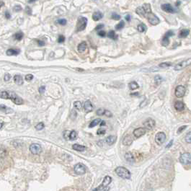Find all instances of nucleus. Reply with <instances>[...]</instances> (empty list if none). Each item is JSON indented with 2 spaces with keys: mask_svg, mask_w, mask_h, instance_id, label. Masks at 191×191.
I'll return each instance as SVG.
<instances>
[{
  "mask_svg": "<svg viewBox=\"0 0 191 191\" xmlns=\"http://www.w3.org/2000/svg\"><path fill=\"white\" fill-rule=\"evenodd\" d=\"M70 117H71V118H72V120H74V119L76 118V112L75 110H72V111Z\"/></svg>",
  "mask_w": 191,
  "mask_h": 191,
  "instance_id": "603ef678",
  "label": "nucleus"
},
{
  "mask_svg": "<svg viewBox=\"0 0 191 191\" xmlns=\"http://www.w3.org/2000/svg\"><path fill=\"white\" fill-rule=\"evenodd\" d=\"M166 140V135L164 132H159L156 134L155 136V141L156 143L161 146L164 143V142Z\"/></svg>",
  "mask_w": 191,
  "mask_h": 191,
  "instance_id": "6e6552de",
  "label": "nucleus"
},
{
  "mask_svg": "<svg viewBox=\"0 0 191 191\" xmlns=\"http://www.w3.org/2000/svg\"><path fill=\"white\" fill-rule=\"evenodd\" d=\"M146 132H147L146 128H136L133 131V133L134 136L136 138H140L141 136H143V135L146 133Z\"/></svg>",
  "mask_w": 191,
  "mask_h": 191,
  "instance_id": "2eb2a0df",
  "label": "nucleus"
},
{
  "mask_svg": "<svg viewBox=\"0 0 191 191\" xmlns=\"http://www.w3.org/2000/svg\"><path fill=\"white\" fill-rule=\"evenodd\" d=\"M33 79V75L32 74H27L26 76H25V80H27L28 82H30V81H31Z\"/></svg>",
  "mask_w": 191,
  "mask_h": 191,
  "instance_id": "49530a36",
  "label": "nucleus"
},
{
  "mask_svg": "<svg viewBox=\"0 0 191 191\" xmlns=\"http://www.w3.org/2000/svg\"><path fill=\"white\" fill-rule=\"evenodd\" d=\"M105 110L103 109V108H99L97 110L96 113L97 115H105Z\"/></svg>",
  "mask_w": 191,
  "mask_h": 191,
  "instance_id": "ea45409f",
  "label": "nucleus"
},
{
  "mask_svg": "<svg viewBox=\"0 0 191 191\" xmlns=\"http://www.w3.org/2000/svg\"><path fill=\"white\" fill-rule=\"evenodd\" d=\"M98 36H99L100 37H105V36H106V32H105V31H104V30H100V31H99L98 32Z\"/></svg>",
  "mask_w": 191,
  "mask_h": 191,
  "instance_id": "864d4df0",
  "label": "nucleus"
},
{
  "mask_svg": "<svg viewBox=\"0 0 191 191\" xmlns=\"http://www.w3.org/2000/svg\"><path fill=\"white\" fill-rule=\"evenodd\" d=\"M103 27H104V25H103V24H100V25H98L96 28H95V30H100V29H102V28H103Z\"/></svg>",
  "mask_w": 191,
  "mask_h": 191,
  "instance_id": "bf43d9fd",
  "label": "nucleus"
},
{
  "mask_svg": "<svg viewBox=\"0 0 191 191\" xmlns=\"http://www.w3.org/2000/svg\"><path fill=\"white\" fill-rule=\"evenodd\" d=\"M13 10L15 11V12H20V11L22 10V7L20 5H16V6L14 7Z\"/></svg>",
  "mask_w": 191,
  "mask_h": 191,
  "instance_id": "3c124183",
  "label": "nucleus"
},
{
  "mask_svg": "<svg viewBox=\"0 0 191 191\" xmlns=\"http://www.w3.org/2000/svg\"><path fill=\"white\" fill-rule=\"evenodd\" d=\"M37 42L38 43V45L40 46H45V42L43 41V40H37Z\"/></svg>",
  "mask_w": 191,
  "mask_h": 191,
  "instance_id": "13d9d810",
  "label": "nucleus"
},
{
  "mask_svg": "<svg viewBox=\"0 0 191 191\" xmlns=\"http://www.w3.org/2000/svg\"><path fill=\"white\" fill-rule=\"evenodd\" d=\"M111 17L113 18V20H118L120 19V16L119 15H117L116 13H113V14H112Z\"/></svg>",
  "mask_w": 191,
  "mask_h": 191,
  "instance_id": "c03bdc74",
  "label": "nucleus"
},
{
  "mask_svg": "<svg viewBox=\"0 0 191 191\" xmlns=\"http://www.w3.org/2000/svg\"><path fill=\"white\" fill-rule=\"evenodd\" d=\"M155 124H156V123H155V120H153L152 118H147V120H146L144 122H143V126L146 128H147L149 130H151L152 128H154L155 126Z\"/></svg>",
  "mask_w": 191,
  "mask_h": 191,
  "instance_id": "ddd939ff",
  "label": "nucleus"
},
{
  "mask_svg": "<svg viewBox=\"0 0 191 191\" xmlns=\"http://www.w3.org/2000/svg\"><path fill=\"white\" fill-rule=\"evenodd\" d=\"M87 24V19L84 17H80L79 18L77 21V24H76V32H80L84 30Z\"/></svg>",
  "mask_w": 191,
  "mask_h": 191,
  "instance_id": "20e7f679",
  "label": "nucleus"
},
{
  "mask_svg": "<svg viewBox=\"0 0 191 191\" xmlns=\"http://www.w3.org/2000/svg\"><path fill=\"white\" fill-rule=\"evenodd\" d=\"M44 127H45V125L43 123H39L38 124L36 125V128L37 131H40V130H43L44 128Z\"/></svg>",
  "mask_w": 191,
  "mask_h": 191,
  "instance_id": "58836bf2",
  "label": "nucleus"
},
{
  "mask_svg": "<svg viewBox=\"0 0 191 191\" xmlns=\"http://www.w3.org/2000/svg\"><path fill=\"white\" fill-rule=\"evenodd\" d=\"M99 125H100V126H105V125H106V123H105V121H104V120H101V122H100V123H99Z\"/></svg>",
  "mask_w": 191,
  "mask_h": 191,
  "instance_id": "680f3d73",
  "label": "nucleus"
},
{
  "mask_svg": "<svg viewBox=\"0 0 191 191\" xmlns=\"http://www.w3.org/2000/svg\"><path fill=\"white\" fill-rule=\"evenodd\" d=\"M190 31L188 30H186V29H183L180 32H179V38H185L188 36Z\"/></svg>",
  "mask_w": 191,
  "mask_h": 191,
  "instance_id": "c756f323",
  "label": "nucleus"
},
{
  "mask_svg": "<svg viewBox=\"0 0 191 191\" xmlns=\"http://www.w3.org/2000/svg\"><path fill=\"white\" fill-rule=\"evenodd\" d=\"M77 138V133L75 131H72L69 134V140L73 141Z\"/></svg>",
  "mask_w": 191,
  "mask_h": 191,
  "instance_id": "f704fd0d",
  "label": "nucleus"
},
{
  "mask_svg": "<svg viewBox=\"0 0 191 191\" xmlns=\"http://www.w3.org/2000/svg\"><path fill=\"white\" fill-rule=\"evenodd\" d=\"M133 138L130 135H127L123 139V144L124 146H130L133 143Z\"/></svg>",
  "mask_w": 191,
  "mask_h": 191,
  "instance_id": "a211bd4d",
  "label": "nucleus"
},
{
  "mask_svg": "<svg viewBox=\"0 0 191 191\" xmlns=\"http://www.w3.org/2000/svg\"><path fill=\"white\" fill-rule=\"evenodd\" d=\"M57 22H58V23H59V25H65L66 24L67 21H66V19H59V20L57 21Z\"/></svg>",
  "mask_w": 191,
  "mask_h": 191,
  "instance_id": "37998d69",
  "label": "nucleus"
},
{
  "mask_svg": "<svg viewBox=\"0 0 191 191\" xmlns=\"http://www.w3.org/2000/svg\"><path fill=\"white\" fill-rule=\"evenodd\" d=\"M101 122V119L100 118H97V119H95L94 120H92L91 123H90V124L89 125V128H93L97 125H99V123Z\"/></svg>",
  "mask_w": 191,
  "mask_h": 191,
  "instance_id": "cd10ccee",
  "label": "nucleus"
},
{
  "mask_svg": "<svg viewBox=\"0 0 191 191\" xmlns=\"http://www.w3.org/2000/svg\"><path fill=\"white\" fill-rule=\"evenodd\" d=\"M185 87L184 86H182V85H179L176 87L175 89V96L177 97H183L185 94Z\"/></svg>",
  "mask_w": 191,
  "mask_h": 191,
  "instance_id": "f8f14e48",
  "label": "nucleus"
},
{
  "mask_svg": "<svg viewBox=\"0 0 191 191\" xmlns=\"http://www.w3.org/2000/svg\"><path fill=\"white\" fill-rule=\"evenodd\" d=\"M179 161L183 164H191V154L190 153H183L180 155Z\"/></svg>",
  "mask_w": 191,
  "mask_h": 191,
  "instance_id": "0eeeda50",
  "label": "nucleus"
},
{
  "mask_svg": "<svg viewBox=\"0 0 191 191\" xmlns=\"http://www.w3.org/2000/svg\"><path fill=\"white\" fill-rule=\"evenodd\" d=\"M162 81H163V79H162V77L161 76H159V75L155 76V77H154V82H155V84L156 85L160 84L162 82Z\"/></svg>",
  "mask_w": 191,
  "mask_h": 191,
  "instance_id": "7c9ffc66",
  "label": "nucleus"
},
{
  "mask_svg": "<svg viewBox=\"0 0 191 191\" xmlns=\"http://www.w3.org/2000/svg\"><path fill=\"white\" fill-rule=\"evenodd\" d=\"M30 151L33 154H39L42 152V147L39 143H32L30 146Z\"/></svg>",
  "mask_w": 191,
  "mask_h": 191,
  "instance_id": "9d476101",
  "label": "nucleus"
},
{
  "mask_svg": "<svg viewBox=\"0 0 191 191\" xmlns=\"http://www.w3.org/2000/svg\"><path fill=\"white\" fill-rule=\"evenodd\" d=\"M115 173L121 178L128 179L131 178V172L126 169V168L123 167H118L115 170Z\"/></svg>",
  "mask_w": 191,
  "mask_h": 191,
  "instance_id": "f03ea898",
  "label": "nucleus"
},
{
  "mask_svg": "<svg viewBox=\"0 0 191 191\" xmlns=\"http://www.w3.org/2000/svg\"><path fill=\"white\" fill-rule=\"evenodd\" d=\"M175 108L177 111H183L185 108V105L183 102L180 101H177L175 103Z\"/></svg>",
  "mask_w": 191,
  "mask_h": 191,
  "instance_id": "aec40b11",
  "label": "nucleus"
},
{
  "mask_svg": "<svg viewBox=\"0 0 191 191\" xmlns=\"http://www.w3.org/2000/svg\"><path fill=\"white\" fill-rule=\"evenodd\" d=\"M124 26H125V22H123V21H120L118 25H115V29L118 30H120Z\"/></svg>",
  "mask_w": 191,
  "mask_h": 191,
  "instance_id": "4c0bfd02",
  "label": "nucleus"
},
{
  "mask_svg": "<svg viewBox=\"0 0 191 191\" xmlns=\"http://www.w3.org/2000/svg\"><path fill=\"white\" fill-rule=\"evenodd\" d=\"M137 28H138V30L140 32H145L146 30H147V26H146V25L143 24V23H140L138 25Z\"/></svg>",
  "mask_w": 191,
  "mask_h": 191,
  "instance_id": "473e14b6",
  "label": "nucleus"
},
{
  "mask_svg": "<svg viewBox=\"0 0 191 191\" xmlns=\"http://www.w3.org/2000/svg\"><path fill=\"white\" fill-rule=\"evenodd\" d=\"M0 97L2 99H9L16 105H22L23 104V100L19 97L14 92H8V91H2L0 92Z\"/></svg>",
  "mask_w": 191,
  "mask_h": 191,
  "instance_id": "f257e3e1",
  "label": "nucleus"
},
{
  "mask_svg": "<svg viewBox=\"0 0 191 191\" xmlns=\"http://www.w3.org/2000/svg\"><path fill=\"white\" fill-rule=\"evenodd\" d=\"M4 4V3L3 2H0V9H1V7Z\"/></svg>",
  "mask_w": 191,
  "mask_h": 191,
  "instance_id": "69168bd1",
  "label": "nucleus"
},
{
  "mask_svg": "<svg viewBox=\"0 0 191 191\" xmlns=\"http://www.w3.org/2000/svg\"><path fill=\"white\" fill-rule=\"evenodd\" d=\"M103 13L101 12H99V11L94 12V14L92 15V19L95 21H98V20H101V19L103 18Z\"/></svg>",
  "mask_w": 191,
  "mask_h": 191,
  "instance_id": "4be33fe9",
  "label": "nucleus"
},
{
  "mask_svg": "<svg viewBox=\"0 0 191 191\" xmlns=\"http://www.w3.org/2000/svg\"><path fill=\"white\" fill-rule=\"evenodd\" d=\"M173 34H174V33H173V32L172 30H170V31H168V32H167L165 33V35H164V36L162 38V42H161L162 46H167L168 45H169V43H170V39L169 38H170V36H172Z\"/></svg>",
  "mask_w": 191,
  "mask_h": 191,
  "instance_id": "9b49d317",
  "label": "nucleus"
},
{
  "mask_svg": "<svg viewBox=\"0 0 191 191\" xmlns=\"http://www.w3.org/2000/svg\"><path fill=\"white\" fill-rule=\"evenodd\" d=\"M65 40V37L62 35H60L59 36V38H58V43H64Z\"/></svg>",
  "mask_w": 191,
  "mask_h": 191,
  "instance_id": "de8ad7c7",
  "label": "nucleus"
},
{
  "mask_svg": "<svg viewBox=\"0 0 191 191\" xmlns=\"http://www.w3.org/2000/svg\"><path fill=\"white\" fill-rule=\"evenodd\" d=\"M112 181V178L110 176H106L105 177V178L103 179V183L101 184L99 187H96L95 189L93 190V191H108L109 190V187H107V185L111 183Z\"/></svg>",
  "mask_w": 191,
  "mask_h": 191,
  "instance_id": "7ed1b4c3",
  "label": "nucleus"
},
{
  "mask_svg": "<svg viewBox=\"0 0 191 191\" xmlns=\"http://www.w3.org/2000/svg\"><path fill=\"white\" fill-rule=\"evenodd\" d=\"M147 20L149 21V22L150 24H151L152 25H156L157 24L159 23V19L156 16V15H154V13H149L147 15Z\"/></svg>",
  "mask_w": 191,
  "mask_h": 191,
  "instance_id": "1a4fd4ad",
  "label": "nucleus"
},
{
  "mask_svg": "<svg viewBox=\"0 0 191 191\" xmlns=\"http://www.w3.org/2000/svg\"><path fill=\"white\" fill-rule=\"evenodd\" d=\"M107 36H108L109 38H111V39H113V40H117L118 39V35L115 34V32L114 30H110L108 32Z\"/></svg>",
  "mask_w": 191,
  "mask_h": 191,
  "instance_id": "c85d7f7f",
  "label": "nucleus"
},
{
  "mask_svg": "<svg viewBox=\"0 0 191 191\" xmlns=\"http://www.w3.org/2000/svg\"><path fill=\"white\" fill-rule=\"evenodd\" d=\"M136 12L139 15H141V16H146L147 15V14H146L145 12V11L143 8V7H139L136 9Z\"/></svg>",
  "mask_w": 191,
  "mask_h": 191,
  "instance_id": "bb28decb",
  "label": "nucleus"
},
{
  "mask_svg": "<svg viewBox=\"0 0 191 191\" xmlns=\"http://www.w3.org/2000/svg\"><path fill=\"white\" fill-rule=\"evenodd\" d=\"M185 141L186 142L189 143H191V131L189 132L185 136Z\"/></svg>",
  "mask_w": 191,
  "mask_h": 191,
  "instance_id": "a19ab883",
  "label": "nucleus"
},
{
  "mask_svg": "<svg viewBox=\"0 0 191 191\" xmlns=\"http://www.w3.org/2000/svg\"><path fill=\"white\" fill-rule=\"evenodd\" d=\"M70 132L69 131H65L64 132V137L65 139L66 140H69V134H70Z\"/></svg>",
  "mask_w": 191,
  "mask_h": 191,
  "instance_id": "79ce46f5",
  "label": "nucleus"
},
{
  "mask_svg": "<svg viewBox=\"0 0 191 191\" xmlns=\"http://www.w3.org/2000/svg\"><path fill=\"white\" fill-rule=\"evenodd\" d=\"M11 79V75L9 74H5V75H4V81L5 82H8V81H9V80Z\"/></svg>",
  "mask_w": 191,
  "mask_h": 191,
  "instance_id": "8fccbe9b",
  "label": "nucleus"
},
{
  "mask_svg": "<svg viewBox=\"0 0 191 191\" xmlns=\"http://www.w3.org/2000/svg\"><path fill=\"white\" fill-rule=\"evenodd\" d=\"M116 140H117V136H113V135H112V136H107L106 138L105 142H106V143L107 145L111 146V145H113V144H114L115 143Z\"/></svg>",
  "mask_w": 191,
  "mask_h": 191,
  "instance_id": "f3484780",
  "label": "nucleus"
},
{
  "mask_svg": "<svg viewBox=\"0 0 191 191\" xmlns=\"http://www.w3.org/2000/svg\"><path fill=\"white\" fill-rule=\"evenodd\" d=\"M14 81L17 85H22L23 84V79L21 75L17 74L14 76Z\"/></svg>",
  "mask_w": 191,
  "mask_h": 191,
  "instance_id": "412c9836",
  "label": "nucleus"
},
{
  "mask_svg": "<svg viewBox=\"0 0 191 191\" xmlns=\"http://www.w3.org/2000/svg\"><path fill=\"white\" fill-rule=\"evenodd\" d=\"M4 126V123H0V128H2V126Z\"/></svg>",
  "mask_w": 191,
  "mask_h": 191,
  "instance_id": "774afa93",
  "label": "nucleus"
},
{
  "mask_svg": "<svg viewBox=\"0 0 191 191\" xmlns=\"http://www.w3.org/2000/svg\"><path fill=\"white\" fill-rule=\"evenodd\" d=\"M172 65V63L170 62H163V63H161L159 66L160 68H163V69H166V68H168V67L171 66Z\"/></svg>",
  "mask_w": 191,
  "mask_h": 191,
  "instance_id": "c9c22d12",
  "label": "nucleus"
},
{
  "mask_svg": "<svg viewBox=\"0 0 191 191\" xmlns=\"http://www.w3.org/2000/svg\"><path fill=\"white\" fill-rule=\"evenodd\" d=\"M105 115H106L107 117H111L112 115V113H111V112H110L109 110H105Z\"/></svg>",
  "mask_w": 191,
  "mask_h": 191,
  "instance_id": "6e6d98bb",
  "label": "nucleus"
},
{
  "mask_svg": "<svg viewBox=\"0 0 191 191\" xmlns=\"http://www.w3.org/2000/svg\"><path fill=\"white\" fill-rule=\"evenodd\" d=\"M25 12H26V13L28 14V15H32V9H31V8L30 7H25Z\"/></svg>",
  "mask_w": 191,
  "mask_h": 191,
  "instance_id": "09e8293b",
  "label": "nucleus"
},
{
  "mask_svg": "<svg viewBox=\"0 0 191 191\" xmlns=\"http://www.w3.org/2000/svg\"><path fill=\"white\" fill-rule=\"evenodd\" d=\"M190 65H191V58H189L186 60H184L181 62L178 63L177 64H176L174 67V69L176 71H179L186 68V67L189 66Z\"/></svg>",
  "mask_w": 191,
  "mask_h": 191,
  "instance_id": "39448f33",
  "label": "nucleus"
},
{
  "mask_svg": "<svg viewBox=\"0 0 191 191\" xmlns=\"http://www.w3.org/2000/svg\"><path fill=\"white\" fill-rule=\"evenodd\" d=\"M172 143H173V141H172V140H171V141H170V142L169 143H168V144L167 145L166 148H169V147H171V145L172 144Z\"/></svg>",
  "mask_w": 191,
  "mask_h": 191,
  "instance_id": "e2e57ef3",
  "label": "nucleus"
},
{
  "mask_svg": "<svg viewBox=\"0 0 191 191\" xmlns=\"http://www.w3.org/2000/svg\"><path fill=\"white\" fill-rule=\"evenodd\" d=\"M36 1H37V0H28V2L29 3H32V2H34Z\"/></svg>",
  "mask_w": 191,
  "mask_h": 191,
  "instance_id": "338daca9",
  "label": "nucleus"
},
{
  "mask_svg": "<svg viewBox=\"0 0 191 191\" xmlns=\"http://www.w3.org/2000/svg\"><path fill=\"white\" fill-rule=\"evenodd\" d=\"M72 148H73V149H74V150H76L77 151H81V152L82 151H84L86 149V147H84V146H82V145L77 144V143L74 144Z\"/></svg>",
  "mask_w": 191,
  "mask_h": 191,
  "instance_id": "393cba45",
  "label": "nucleus"
},
{
  "mask_svg": "<svg viewBox=\"0 0 191 191\" xmlns=\"http://www.w3.org/2000/svg\"><path fill=\"white\" fill-rule=\"evenodd\" d=\"M20 49L11 48V49H8L7 51V56H17L20 53Z\"/></svg>",
  "mask_w": 191,
  "mask_h": 191,
  "instance_id": "5701e85b",
  "label": "nucleus"
},
{
  "mask_svg": "<svg viewBox=\"0 0 191 191\" xmlns=\"http://www.w3.org/2000/svg\"><path fill=\"white\" fill-rule=\"evenodd\" d=\"M86 48H87V43L84 41L80 43L77 46V50L79 52H83L86 50Z\"/></svg>",
  "mask_w": 191,
  "mask_h": 191,
  "instance_id": "b1692460",
  "label": "nucleus"
},
{
  "mask_svg": "<svg viewBox=\"0 0 191 191\" xmlns=\"http://www.w3.org/2000/svg\"><path fill=\"white\" fill-rule=\"evenodd\" d=\"M105 132H106L105 129H104V128H99V129L97 130V133L98 135H103V134L105 133Z\"/></svg>",
  "mask_w": 191,
  "mask_h": 191,
  "instance_id": "a18cd8bd",
  "label": "nucleus"
},
{
  "mask_svg": "<svg viewBox=\"0 0 191 191\" xmlns=\"http://www.w3.org/2000/svg\"><path fill=\"white\" fill-rule=\"evenodd\" d=\"M13 38H15V40H21L22 38H23V33H22V32H16L15 34L14 35Z\"/></svg>",
  "mask_w": 191,
  "mask_h": 191,
  "instance_id": "2f4dec72",
  "label": "nucleus"
},
{
  "mask_svg": "<svg viewBox=\"0 0 191 191\" xmlns=\"http://www.w3.org/2000/svg\"><path fill=\"white\" fill-rule=\"evenodd\" d=\"M4 15H5V17H6L7 19H9L10 17H11V15H10V14H9V12H8V11H7V12H5Z\"/></svg>",
  "mask_w": 191,
  "mask_h": 191,
  "instance_id": "052dcab7",
  "label": "nucleus"
},
{
  "mask_svg": "<svg viewBox=\"0 0 191 191\" xmlns=\"http://www.w3.org/2000/svg\"><path fill=\"white\" fill-rule=\"evenodd\" d=\"M125 159L127 162H128L129 163L131 164H133L135 162V159H134V156L133 155L132 153L131 152H127L126 154H125Z\"/></svg>",
  "mask_w": 191,
  "mask_h": 191,
  "instance_id": "6ab92c4d",
  "label": "nucleus"
},
{
  "mask_svg": "<svg viewBox=\"0 0 191 191\" xmlns=\"http://www.w3.org/2000/svg\"><path fill=\"white\" fill-rule=\"evenodd\" d=\"M84 109L87 112V113H89V112L92 111L93 110V105L91 103V102L89 100H87L84 103Z\"/></svg>",
  "mask_w": 191,
  "mask_h": 191,
  "instance_id": "dca6fc26",
  "label": "nucleus"
},
{
  "mask_svg": "<svg viewBox=\"0 0 191 191\" xmlns=\"http://www.w3.org/2000/svg\"><path fill=\"white\" fill-rule=\"evenodd\" d=\"M129 87L132 90H134V89H136L139 88V84L136 82H131L129 83Z\"/></svg>",
  "mask_w": 191,
  "mask_h": 191,
  "instance_id": "72a5a7b5",
  "label": "nucleus"
},
{
  "mask_svg": "<svg viewBox=\"0 0 191 191\" xmlns=\"http://www.w3.org/2000/svg\"><path fill=\"white\" fill-rule=\"evenodd\" d=\"M74 107L78 110H80L82 108V104L80 101H76V102L74 103Z\"/></svg>",
  "mask_w": 191,
  "mask_h": 191,
  "instance_id": "e433bc0d",
  "label": "nucleus"
},
{
  "mask_svg": "<svg viewBox=\"0 0 191 191\" xmlns=\"http://www.w3.org/2000/svg\"><path fill=\"white\" fill-rule=\"evenodd\" d=\"M74 172L77 174V175H84L85 174L86 171H87V167L86 166L82 164V163H78L74 166Z\"/></svg>",
  "mask_w": 191,
  "mask_h": 191,
  "instance_id": "423d86ee",
  "label": "nucleus"
},
{
  "mask_svg": "<svg viewBox=\"0 0 191 191\" xmlns=\"http://www.w3.org/2000/svg\"><path fill=\"white\" fill-rule=\"evenodd\" d=\"M39 92L40 93V94H43L44 93V92L46 91V87L45 86H41L40 88H39Z\"/></svg>",
  "mask_w": 191,
  "mask_h": 191,
  "instance_id": "5fc2aeb1",
  "label": "nucleus"
},
{
  "mask_svg": "<svg viewBox=\"0 0 191 191\" xmlns=\"http://www.w3.org/2000/svg\"><path fill=\"white\" fill-rule=\"evenodd\" d=\"M126 20H127V21H131V16L130 15H126Z\"/></svg>",
  "mask_w": 191,
  "mask_h": 191,
  "instance_id": "0e129e2a",
  "label": "nucleus"
},
{
  "mask_svg": "<svg viewBox=\"0 0 191 191\" xmlns=\"http://www.w3.org/2000/svg\"><path fill=\"white\" fill-rule=\"evenodd\" d=\"M186 128H187V126H181L180 128H179V129H178V131H177V133H179V132L181 133V132H182L183 131H184V130H185Z\"/></svg>",
  "mask_w": 191,
  "mask_h": 191,
  "instance_id": "4d7b16f0",
  "label": "nucleus"
},
{
  "mask_svg": "<svg viewBox=\"0 0 191 191\" xmlns=\"http://www.w3.org/2000/svg\"><path fill=\"white\" fill-rule=\"evenodd\" d=\"M161 9L167 13H175L176 12L175 9L172 7V6L170 4H164L161 5Z\"/></svg>",
  "mask_w": 191,
  "mask_h": 191,
  "instance_id": "4468645a",
  "label": "nucleus"
},
{
  "mask_svg": "<svg viewBox=\"0 0 191 191\" xmlns=\"http://www.w3.org/2000/svg\"><path fill=\"white\" fill-rule=\"evenodd\" d=\"M0 111H2V112H3V113H12L13 110L11 108L7 107L4 105H0Z\"/></svg>",
  "mask_w": 191,
  "mask_h": 191,
  "instance_id": "a878e982",
  "label": "nucleus"
}]
</instances>
